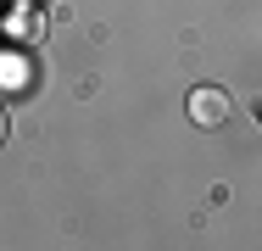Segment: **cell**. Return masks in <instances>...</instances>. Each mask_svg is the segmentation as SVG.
Wrapping results in <instances>:
<instances>
[{"instance_id":"3957f363","label":"cell","mask_w":262,"mask_h":251,"mask_svg":"<svg viewBox=\"0 0 262 251\" xmlns=\"http://www.w3.org/2000/svg\"><path fill=\"white\" fill-rule=\"evenodd\" d=\"M0 140H6V112H0Z\"/></svg>"},{"instance_id":"7a4b0ae2","label":"cell","mask_w":262,"mask_h":251,"mask_svg":"<svg viewBox=\"0 0 262 251\" xmlns=\"http://www.w3.org/2000/svg\"><path fill=\"white\" fill-rule=\"evenodd\" d=\"M11 34H17V39H34V34H39L34 11H17V17H11Z\"/></svg>"},{"instance_id":"6da1fadb","label":"cell","mask_w":262,"mask_h":251,"mask_svg":"<svg viewBox=\"0 0 262 251\" xmlns=\"http://www.w3.org/2000/svg\"><path fill=\"white\" fill-rule=\"evenodd\" d=\"M190 117H195L201 129H217V123L229 117V95H223V90H195V95H190Z\"/></svg>"}]
</instances>
